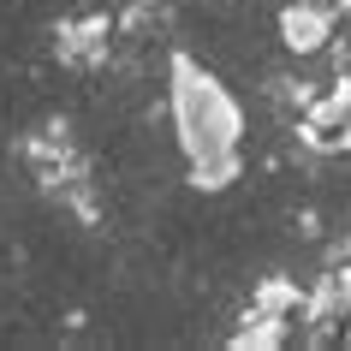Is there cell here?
<instances>
[{
	"instance_id": "6da1fadb",
	"label": "cell",
	"mask_w": 351,
	"mask_h": 351,
	"mask_svg": "<svg viewBox=\"0 0 351 351\" xmlns=\"http://www.w3.org/2000/svg\"><path fill=\"white\" fill-rule=\"evenodd\" d=\"M167 113H173V137L185 149V161L226 155V149L244 143V108L191 54H173V66H167Z\"/></svg>"
},
{
	"instance_id": "7a4b0ae2",
	"label": "cell",
	"mask_w": 351,
	"mask_h": 351,
	"mask_svg": "<svg viewBox=\"0 0 351 351\" xmlns=\"http://www.w3.org/2000/svg\"><path fill=\"white\" fill-rule=\"evenodd\" d=\"M244 173V149H226V155H197L191 161V185L197 191H232Z\"/></svg>"
}]
</instances>
